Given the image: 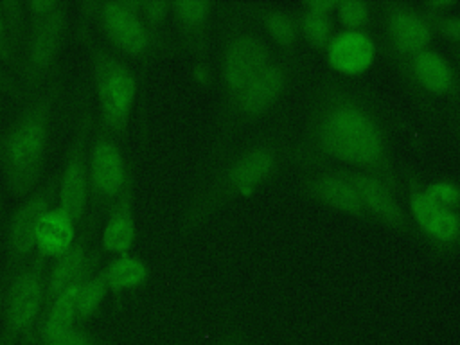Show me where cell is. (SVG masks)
Listing matches in <instances>:
<instances>
[{
  "instance_id": "cell-21",
  "label": "cell",
  "mask_w": 460,
  "mask_h": 345,
  "mask_svg": "<svg viewBox=\"0 0 460 345\" xmlns=\"http://www.w3.org/2000/svg\"><path fill=\"white\" fill-rule=\"evenodd\" d=\"M77 284L79 282H75L63 295H59L58 298H54L50 304L45 305V309L36 323V329L31 336L32 345H45L77 327V322H79L77 313H75Z\"/></svg>"
},
{
  "instance_id": "cell-28",
  "label": "cell",
  "mask_w": 460,
  "mask_h": 345,
  "mask_svg": "<svg viewBox=\"0 0 460 345\" xmlns=\"http://www.w3.org/2000/svg\"><path fill=\"white\" fill-rule=\"evenodd\" d=\"M0 14H2L4 25L7 29L9 40H11L14 50L20 58V63H22V52H23V45H25L27 31H29V16L25 11V4L18 2V0L0 2Z\"/></svg>"
},
{
  "instance_id": "cell-19",
  "label": "cell",
  "mask_w": 460,
  "mask_h": 345,
  "mask_svg": "<svg viewBox=\"0 0 460 345\" xmlns=\"http://www.w3.org/2000/svg\"><path fill=\"white\" fill-rule=\"evenodd\" d=\"M93 221L90 223L88 230H84L74 244L59 255L52 268L47 270L45 277V305L50 304L54 298L63 295L68 288L79 282L84 273L97 264V253L90 252V239L93 232ZM45 309V307H43Z\"/></svg>"
},
{
  "instance_id": "cell-25",
  "label": "cell",
  "mask_w": 460,
  "mask_h": 345,
  "mask_svg": "<svg viewBox=\"0 0 460 345\" xmlns=\"http://www.w3.org/2000/svg\"><path fill=\"white\" fill-rule=\"evenodd\" d=\"M110 289L102 273V268L97 264L92 266L86 275L79 280L75 289V313L79 322H86L97 314Z\"/></svg>"
},
{
  "instance_id": "cell-32",
  "label": "cell",
  "mask_w": 460,
  "mask_h": 345,
  "mask_svg": "<svg viewBox=\"0 0 460 345\" xmlns=\"http://www.w3.org/2000/svg\"><path fill=\"white\" fill-rule=\"evenodd\" d=\"M45 345H108V343L104 340H101L99 336H95L93 332L75 327V329L68 331L66 334H63Z\"/></svg>"
},
{
  "instance_id": "cell-41",
  "label": "cell",
  "mask_w": 460,
  "mask_h": 345,
  "mask_svg": "<svg viewBox=\"0 0 460 345\" xmlns=\"http://www.w3.org/2000/svg\"><path fill=\"white\" fill-rule=\"evenodd\" d=\"M455 56H456V61H458V65H460V47L455 50Z\"/></svg>"
},
{
  "instance_id": "cell-6",
  "label": "cell",
  "mask_w": 460,
  "mask_h": 345,
  "mask_svg": "<svg viewBox=\"0 0 460 345\" xmlns=\"http://www.w3.org/2000/svg\"><path fill=\"white\" fill-rule=\"evenodd\" d=\"M291 74L293 70L289 63L275 58L228 104H225L221 113L217 147H221V144L226 142L235 129L248 126L270 113L288 92Z\"/></svg>"
},
{
  "instance_id": "cell-36",
  "label": "cell",
  "mask_w": 460,
  "mask_h": 345,
  "mask_svg": "<svg viewBox=\"0 0 460 345\" xmlns=\"http://www.w3.org/2000/svg\"><path fill=\"white\" fill-rule=\"evenodd\" d=\"M456 5L455 0H429V2H424L420 5V9L424 11V14L433 20V18H438V16H446L449 14V11Z\"/></svg>"
},
{
  "instance_id": "cell-4",
  "label": "cell",
  "mask_w": 460,
  "mask_h": 345,
  "mask_svg": "<svg viewBox=\"0 0 460 345\" xmlns=\"http://www.w3.org/2000/svg\"><path fill=\"white\" fill-rule=\"evenodd\" d=\"M92 59V79L99 102L101 122L108 133L124 137L137 99V77L128 61L115 50L86 38Z\"/></svg>"
},
{
  "instance_id": "cell-37",
  "label": "cell",
  "mask_w": 460,
  "mask_h": 345,
  "mask_svg": "<svg viewBox=\"0 0 460 345\" xmlns=\"http://www.w3.org/2000/svg\"><path fill=\"white\" fill-rule=\"evenodd\" d=\"M192 77L198 84L201 86H210L212 79H214V72L210 63L205 58H198L192 65Z\"/></svg>"
},
{
  "instance_id": "cell-13",
  "label": "cell",
  "mask_w": 460,
  "mask_h": 345,
  "mask_svg": "<svg viewBox=\"0 0 460 345\" xmlns=\"http://www.w3.org/2000/svg\"><path fill=\"white\" fill-rule=\"evenodd\" d=\"M410 219L415 232L437 250L451 252L460 246V210L449 208L435 201L424 189V181L415 176L406 178Z\"/></svg>"
},
{
  "instance_id": "cell-40",
  "label": "cell",
  "mask_w": 460,
  "mask_h": 345,
  "mask_svg": "<svg viewBox=\"0 0 460 345\" xmlns=\"http://www.w3.org/2000/svg\"><path fill=\"white\" fill-rule=\"evenodd\" d=\"M226 345H246V343H244L239 336L234 334V336H228V338H226Z\"/></svg>"
},
{
  "instance_id": "cell-35",
  "label": "cell",
  "mask_w": 460,
  "mask_h": 345,
  "mask_svg": "<svg viewBox=\"0 0 460 345\" xmlns=\"http://www.w3.org/2000/svg\"><path fill=\"white\" fill-rule=\"evenodd\" d=\"M0 92L14 99H25V93H27L22 83L9 72V68L2 61H0Z\"/></svg>"
},
{
  "instance_id": "cell-15",
  "label": "cell",
  "mask_w": 460,
  "mask_h": 345,
  "mask_svg": "<svg viewBox=\"0 0 460 345\" xmlns=\"http://www.w3.org/2000/svg\"><path fill=\"white\" fill-rule=\"evenodd\" d=\"M298 190L305 198L327 208L352 217L368 219L352 181L345 174V169L316 167L313 171H307L300 178Z\"/></svg>"
},
{
  "instance_id": "cell-22",
  "label": "cell",
  "mask_w": 460,
  "mask_h": 345,
  "mask_svg": "<svg viewBox=\"0 0 460 345\" xmlns=\"http://www.w3.org/2000/svg\"><path fill=\"white\" fill-rule=\"evenodd\" d=\"M75 223L61 207H50L36 228V253L45 259H58L77 239Z\"/></svg>"
},
{
  "instance_id": "cell-38",
  "label": "cell",
  "mask_w": 460,
  "mask_h": 345,
  "mask_svg": "<svg viewBox=\"0 0 460 345\" xmlns=\"http://www.w3.org/2000/svg\"><path fill=\"white\" fill-rule=\"evenodd\" d=\"M336 5H338L336 0H305L302 4V7L307 11H313L318 14H329V16L334 14Z\"/></svg>"
},
{
  "instance_id": "cell-20",
  "label": "cell",
  "mask_w": 460,
  "mask_h": 345,
  "mask_svg": "<svg viewBox=\"0 0 460 345\" xmlns=\"http://www.w3.org/2000/svg\"><path fill=\"white\" fill-rule=\"evenodd\" d=\"M135 235V176L131 171L122 192L110 205V212L101 234V248L113 255L129 253Z\"/></svg>"
},
{
  "instance_id": "cell-16",
  "label": "cell",
  "mask_w": 460,
  "mask_h": 345,
  "mask_svg": "<svg viewBox=\"0 0 460 345\" xmlns=\"http://www.w3.org/2000/svg\"><path fill=\"white\" fill-rule=\"evenodd\" d=\"M345 174L352 181L368 219L372 217L381 225L399 232L417 234L410 214L399 203L397 192L388 183H385L377 176L361 171L345 169Z\"/></svg>"
},
{
  "instance_id": "cell-11",
  "label": "cell",
  "mask_w": 460,
  "mask_h": 345,
  "mask_svg": "<svg viewBox=\"0 0 460 345\" xmlns=\"http://www.w3.org/2000/svg\"><path fill=\"white\" fill-rule=\"evenodd\" d=\"M83 7L95 20L102 36L117 54L133 59H147L160 49L140 16L129 7L128 0L86 2Z\"/></svg>"
},
{
  "instance_id": "cell-18",
  "label": "cell",
  "mask_w": 460,
  "mask_h": 345,
  "mask_svg": "<svg viewBox=\"0 0 460 345\" xmlns=\"http://www.w3.org/2000/svg\"><path fill=\"white\" fill-rule=\"evenodd\" d=\"M402 68L408 79L429 95L456 97L460 93V84L451 61L431 47L402 59Z\"/></svg>"
},
{
  "instance_id": "cell-33",
  "label": "cell",
  "mask_w": 460,
  "mask_h": 345,
  "mask_svg": "<svg viewBox=\"0 0 460 345\" xmlns=\"http://www.w3.org/2000/svg\"><path fill=\"white\" fill-rule=\"evenodd\" d=\"M0 61L9 68V70H16V75L20 72V58L9 40L7 29L4 25L2 14H0Z\"/></svg>"
},
{
  "instance_id": "cell-31",
  "label": "cell",
  "mask_w": 460,
  "mask_h": 345,
  "mask_svg": "<svg viewBox=\"0 0 460 345\" xmlns=\"http://www.w3.org/2000/svg\"><path fill=\"white\" fill-rule=\"evenodd\" d=\"M426 192L444 207L460 210V185L449 180H437L424 183Z\"/></svg>"
},
{
  "instance_id": "cell-10",
  "label": "cell",
  "mask_w": 460,
  "mask_h": 345,
  "mask_svg": "<svg viewBox=\"0 0 460 345\" xmlns=\"http://www.w3.org/2000/svg\"><path fill=\"white\" fill-rule=\"evenodd\" d=\"M275 59L271 41L250 29L237 25L234 27L221 49V86L225 93L223 106L228 104L262 68Z\"/></svg>"
},
{
  "instance_id": "cell-24",
  "label": "cell",
  "mask_w": 460,
  "mask_h": 345,
  "mask_svg": "<svg viewBox=\"0 0 460 345\" xmlns=\"http://www.w3.org/2000/svg\"><path fill=\"white\" fill-rule=\"evenodd\" d=\"M102 273H104L108 289L113 295L133 291L144 286L151 277V270L146 264V261L131 253L113 255V259H110L102 266Z\"/></svg>"
},
{
  "instance_id": "cell-9",
  "label": "cell",
  "mask_w": 460,
  "mask_h": 345,
  "mask_svg": "<svg viewBox=\"0 0 460 345\" xmlns=\"http://www.w3.org/2000/svg\"><path fill=\"white\" fill-rule=\"evenodd\" d=\"M93 137V115L88 104H81L74 133L58 174V207L79 226L88 210V156Z\"/></svg>"
},
{
  "instance_id": "cell-5",
  "label": "cell",
  "mask_w": 460,
  "mask_h": 345,
  "mask_svg": "<svg viewBox=\"0 0 460 345\" xmlns=\"http://www.w3.org/2000/svg\"><path fill=\"white\" fill-rule=\"evenodd\" d=\"M49 259L34 253L4 286L0 305V345L29 340L45 307V277Z\"/></svg>"
},
{
  "instance_id": "cell-17",
  "label": "cell",
  "mask_w": 460,
  "mask_h": 345,
  "mask_svg": "<svg viewBox=\"0 0 460 345\" xmlns=\"http://www.w3.org/2000/svg\"><path fill=\"white\" fill-rule=\"evenodd\" d=\"M329 66L347 77L365 74L377 58V43L368 31H334L323 49Z\"/></svg>"
},
{
  "instance_id": "cell-42",
  "label": "cell",
  "mask_w": 460,
  "mask_h": 345,
  "mask_svg": "<svg viewBox=\"0 0 460 345\" xmlns=\"http://www.w3.org/2000/svg\"><path fill=\"white\" fill-rule=\"evenodd\" d=\"M216 345H226V338L223 340V341H219V343H216Z\"/></svg>"
},
{
  "instance_id": "cell-8",
  "label": "cell",
  "mask_w": 460,
  "mask_h": 345,
  "mask_svg": "<svg viewBox=\"0 0 460 345\" xmlns=\"http://www.w3.org/2000/svg\"><path fill=\"white\" fill-rule=\"evenodd\" d=\"M58 196V176L40 183L11 214L5 225V266L2 288L29 262L36 250V228Z\"/></svg>"
},
{
  "instance_id": "cell-29",
  "label": "cell",
  "mask_w": 460,
  "mask_h": 345,
  "mask_svg": "<svg viewBox=\"0 0 460 345\" xmlns=\"http://www.w3.org/2000/svg\"><path fill=\"white\" fill-rule=\"evenodd\" d=\"M129 7L140 16L153 40L162 47V32L167 18L171 16V2L165 0H128Z\"/></svg>"
},
{
  "instance_id": "cell-12",
  "label": "cell",
  "mask_w": 460,
  "mask_h": 345,
  "mask_svg": "<svg viewBox=\"0 0 460 345\" xmlns=\"http://www.w3.org/2000/svg\"><path fill=\"white\" fill-rule=\"evenodd\" d=\"M133 169L128 167L119 138L104 128L93 129L88 156V201L95 210L110 208Z\"/></svg>"
},
{
  "instance_id": "cell-14",
  "label": "cell",
  "mask_w": 460,
  "mask_h": 345,
  "mask_svg": "<svg viewBox=\"0 0 460 345\" xmlns=\"http://www.w3.org/2000/svg\"><path fill=\"white\" fill-rule=\"evenodd\" d=\"M386 41L395 58L401 61L429 49L435 31L431 20L417 5L406 2H390L383 7Z\"/></svg>"
},
{
  "instance_id": "cell-23",
  "label": "cell",
  "mask_w": 460,
  "mask_h": 345,
  "mask_svg": "<svg viewBox=\"0 0 460 345\" xmlns=\"http://www.w3.org/2000/svg\"><path fill=\"white\" fill-rule=\"evenodd\" d=\"M171 16L174 18L185 45L194 52H203L212 16V2L174 0L171 2Z\"/></svg>"
},
{
  "instance_id": "cell-26",
  "label": "cell",
  "mask_w": 460,
  "mask_h": 345,
  "mask_svg": "<svg viewBox=\"0 0 460 345\" xmlns=\"http://www.w3.org/2000/svg\"><path fill=\"white\" fill-rule=\"evenodd\" d=\"M259 20L262 29L268 32L270 41L286 50H291L296 45L300 34L296 14L282 7H262L259 9Z\"/></svg>"
},
{
  "instance_id": "cell-7",
  "label": "cell",
  "mask_w": 460,
  "mask_h": 345,
  "mask_svg": "<svg viewBox=\"0 0 460 345\" xmlns=\"http://www.w3.org/2000/svg\"><path fill=\"white\" fill-rule=\"evenodd\" d=\"M29 16V14H27ZM68 29L66 4H59L43 16H29L27 40L20 63V83L29 93L41 88L58 70V58Z\"/></svg>"
},
{
  "instance_id": "cell-2",
  "label": "cell",
  "mask_w": 460,
  "mask_h": 345,
  "mask_svg": "<svg viewBox=\"0 0 460 345\" xmlns=\"http://www.w3.org/2000/svg\"><path fill=\"white\" fill-rule=\"evenodd\" d=\"M59 92L61 77L56 72L41 88L25 95L0 135V171L14 198H27L41 181Z\"/></svg>"
},
{
  "instance_id": "cell-1",
  "label": "cell",
  "mask_w": 460,
  "mask_h": 345,
  "mask_svg": "<svg viewBox=\"0 0 460 345\" xmlns=\"http://www.w3.org/2000/svg\"><path fill=\"white\" fill-rule=\"evenodd\" d=\"M289 158L314 169L331 162L343 164L381 178L395 192L401 189L385 117L363 92L341 81L318 86Z\"/></svg>"
},
{
  "instance_id": "cell-3",
  "label": "cell",
  "mask_w": 460,
  "mask_h": 345,
  "mask_svg": "<svg viewBox=\"0 0 460 345\" xmlns=\"http://www.w3.org/2000/svg\"><path fill=\"white\" fill-rule=\"evenodd\" d=\"M286 156L280 140L264 138L226 158L189 201L181 228L190 232L232 199L253 196L279 172Z\"/></svg>"
},
{
  "instance_id": "cell-39",
  "label": "cell",
  "mask_w": 460,
  "mask_h": 345,
  "mask_svg": "<svg viewBox=\"0 0 460 345\" xmlns=\"http://www.w3.org/2000/svg\"><path fill=\"white\" fill-rule=\"evenodd\" d=\"M5 207H4V201H0V248H2V237H4V232H5Z\"/></svg>"
},
{
  "instance_id": "cell-34",
  "label": "cell",
  "mask_w": 460,
  "mask_h": 345,
  "mask_svg": "<svg viewBox=\"0 0 460 345\" xmlns=\"http://www.w3.org/2000/svg\"><path fill=\"white\" fill-rule=\"evenodd\" d=\"M433 31L442 34L444 38L460 43V14H446V16H438L431 20Z\"/></svg>"
},
{
  "instance_id": "cell-30",
  "label": "cell",
  "mask_w": 460,
  "mask_h": 345,
  "mask_svg": "<svg viewBox=\"0 0 460 345\" xmlns=\"http://www.w3.org/2000/svg\"><path fill=\"white\" fill-rule=\"evenodd\" d=\"M334 14L341 29L367 31L372 20V7L365 0H340Z\"/></svg>"
},
{
  "instance_id": "cell-27",
  "label": "cell",
  "mask_w": 460,
  "mask_h": 345,
  "mask_svg": "<svg viewBox=\"0 0 460 345\" xmlns=\"http://www.w3.org/2000/svg\"><path fill=\"white\" fill-rule=\"evenodd\" d=\"M298 20V32L304 36V40L318 50H323L329 43L331 36L334 34V18L329 14H318L307 9H300L296 14Z\"/></svg>"
}]
</instances>
